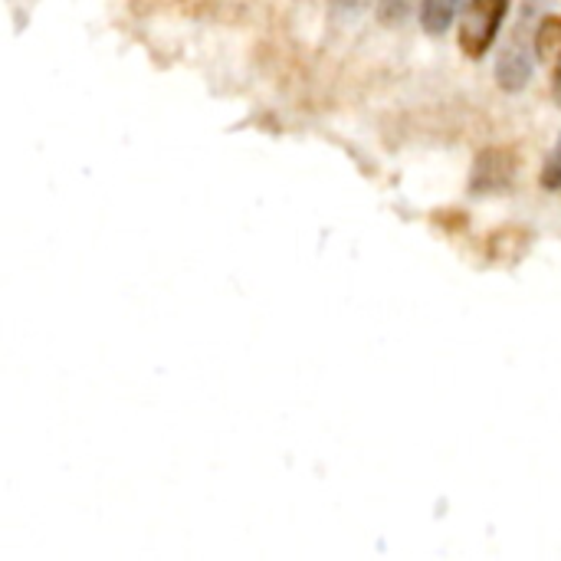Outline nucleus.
<instances>
[{
    "label": "nucleus",
    "instance_id": "1",
    "mask_svg": "<svg viewBox=\"0 0 561 561\" xmlns=\"http://www.w3.org/2000/svg\"><path fill=\"white\" fill-rule=\"evenodd\" d=\"M506 13H510V0H467L460 36H457L460 53L467 59H483L493 49Z\"/></svg>",
    "mask_w": 561,
    "mask_h": 561
},
{
    "label": "nucleus",
    "instance_id": "2",
    "mask_svg": "<svg viewBox=\"0 0 561 561\" xmlns=\"http://www.w3.org/2000/svg\"><path fill=\"white\" fill-rule=\"evenodd\" d=\"M516 168H519V154L516 148H486L480 151L477 164H473V178H470V191L473 194H503L510 191L513 178H516Z\"/></svg>",
    "mask_w": 561,
    "mask_h": 561
},
{
    "label": "nucleus",
    "instance_id": "3",
    "mask_svg": "<svg viewBox=\"0 0 561 561\" xmlns=\"http://www.w3.org/2000/svg\"><path fill=\"white\" fill-rule=\"evenodd\" d=\"M529 79H533V56H529V49L523 46V39H519V33H516V39H513V43L506 46V53L500 56L496 82H500L506 92H519Z\"/></svg>",
    "mask_w": 561,
    "mask_h": 561
},
{
    "label": "nucleus",
    "instance_id": "4",
    "mask_svg": "<svg viewBox=\"0 0 561 561\" xmlns=\"http://www.w3.org/2000/svg\"><path fill=\"white\" fill-rule=\"evenodd\" d=\"M536 56L552 69V85L561 99V13H552L536 30Z\"/></svg>",
    "mask_w": 561,
    "mask_h": 561
},
{
    "label": "nucleus",
    "instance_id": "5",
    "mask_svg": "<svg viewBox=\"0 0 561 561\" xmlns=\"http://www.w3.org/2000/svg\"><path fill=\"white\" fill-rule=\"evenodd\" d=\"M460 3H463V0H421V26H424L431 36L447 33V26L454 23Z\"/></svg>",
    "mask_w": 561,
    "mask_h": 561
},
{
    "label": "nucleus",
    "instance_id": "6",
    "mask_svg": "<svg viewBox=\"0 0 561 561\" xmlns=\"http://www.w3.org/2000/svg\"><path fill=\"white\" fill-rule=\"evenodd\" d=\"M539 184H542L546 191H561V138L559 145L552 148V154L546 158V164H542Z\"/></svg>",
    "mask_w": 561,
    "mask_h": 561
}]
</instances>
